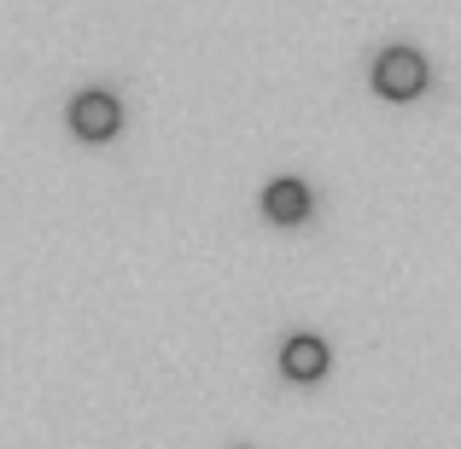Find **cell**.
Masks as SVG:
<instances>
[{
  "label": "cell",
  "instance_id": "cell-2",
  "mask_svg": "<svg viewBox=\"0 0 461 449\" xmlns=\"http://www.w3.org/2000/svg\"><path fill=\"white\" fill-rule=\"evenodd\" d=\"M70 129H77L82 140H112L117 129H123V112H117L112 94H82V100L70 105Z\"/></svg>",
  "mask_w": 461,
  "mask_h": 449
},
{
  "label": "cell",
  "instance_id": "cell-4",
  "mask_svg": "<svg viewBox=\"0 0 461 449\" xmlns=\"http://www.w3.org/2000/svg\"><path fill=\"white\" fill-rule=\"evenodd\" d=\"M263 216L281 222V228L304 222V216H310V187H304V181H275V187L263 193Z\"/></svg>",
  "mask_w": 461,
  "mask_h": 449
},
{
  "label": "cell",
  "instance_id": "cell-3",
  "mask_svg": "<svg viewBox=\"0 0 461 449\" xmlns=\"http://www.w3.org/2000/svg\"><path fill=\"white\" fill-rule=\"evenodd\" d=\"M327 345L321 338H310V333H298V338H286V350H281V373L286 380H298V385H315L327 373Z\"/></svg>",
  "mask_w": 461,
  "mask_h": 449
},
{
  "label": "cell",
  "instance_id": "cell-1",
  "mask_svg": "<svg viewBox=\"0 0 461 449\" xmlns=\"http://www.w3.org/2000/svg\"><path fill=\"white\" fill-rule=\"evenodd\" d=\"M374 88H380L385 100H415V94L427 88V58L409 53V47L380 53V58H374Z\"/></svg>",
  "mask_w": 461,
  "mask_h": 449
}]
</instances>
